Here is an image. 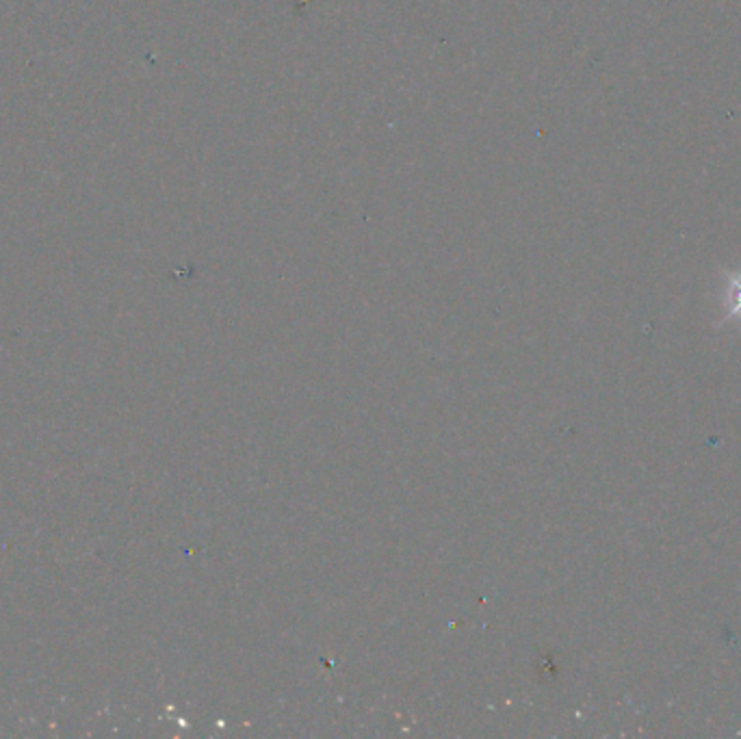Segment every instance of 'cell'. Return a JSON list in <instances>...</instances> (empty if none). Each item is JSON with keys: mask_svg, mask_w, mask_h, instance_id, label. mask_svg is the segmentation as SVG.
I'll list each match as a JSON object with an SVG mask.
<instances>
[{"mask_svg": "<svg viewBox=\"0 0 741 739\" xmlns=\"http://www.w3.org/2000/svg\"><path fill=\"white\" fill-rule=\"evenodd\" d=\"M729 313L727 319H741V273H729Z\"/></svg>", "mask_w": 741, "mask_h": 739, "instance_id": "cell-1", "label": "cell"}]
</instances>
